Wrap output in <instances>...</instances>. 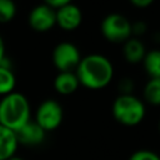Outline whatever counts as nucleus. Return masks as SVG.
I'll list each match as a JSON object with an SVG mask.
<instances>
[{
	"mask_svg": "<svg viewBox=\"0 0 160 160\" xmlns=\"http://www.w3.org/2000/svg\"><path fill=\"white\" fill-rule=\"evenodd\" d=\"M112 116L124 126H135L145 116V105L131 94H121L112 102Z\"/></svg>",
	"mask_w": 160,
	"mask_h": 160,
	"instance_id": "obj_3",
	"label": "nucleus"
},
{
	"mask_svg": "<svg viewBox=\"0 0 160 160\" xmlns=\"http://www.w3.org/2000/svg\"><path fill=\"white\" fill-rule=\"evenodd\" d=\"M129 1L136 8H148L154 2V0H129Z\"/></svg>",
	"mask_w": 160,
	"mask_h": 160,
	"instance_id": "obj_19",
	"label": "nucleus"
},
{
	"mask_svg": "<svg viewBox=\"0 0 160 160\" xmlns=\"http://www.w3.org/2000/svg\"><path fill=\"white\" fill-rule=\"evenodd\" d=\"M64 118V110L60 102L54 99L44 100L36 109L35 112V122L45 131H52L58 129Z\"/></svg>",
	"mask_w": 160,
	"mask_h": 160,
	"instance_id": "obj_5",
	"label": "nucleus"
},
{
	"mask_svg": "<svg viewBox=\"0 0 160 160\" xmlns=\"http://www.w3.org/2000/svg\"><path fill=\"white\" fill-rule=\"evenodd\" d=\"M70 2H72V0H44V4L52 8L54 10H56V9H59L64 5H68Z\"/></svg>",
	"mask_w": 160,
	"mask_h": 160,
	"instance_id": "obj_18",
	"label": "nucleus"
},
{
	"mask_svg": "<svg viewBox=\"0 0 160 160\" xmlns=\"http://www.w3.org/2000/svg\"><path fill=\"white\" fill-rule=\"evenodd\" d=\"M4 60H5V42L0 35V65L4 64Z\"/></svg>",
	"mask_w": 160,
	"mask_h": 160,
	"instance_id": "obj_20",
	"label": "nucleus"
},
{
	"mask_svg": "<svg viewBox=\"0 0 160 160\" xmlns=\"http://www.w3.org/2000/svg\"><path fill=\"white\" fill-rule=\"evenodd\" d=\"M46 132L34 121L29 120L25 125H22L19 130L15 131V136L18 140V144L25 145V146H36L40 145L45 139Z\"/></svg>",
	"mask_w": 160,
	"mask_h": 160,
	"instance_id": "obj_9",
	"label": "nucleus"
},
{
	"mask_svg": "<svg viewBox=\"0 0 160 160\" xmlns=\"http://www.w3.org/2000/svg\"><path fill=\"white\" fill-rule=\"evenodd\" d=\"M79 85L75 71H59L54 79V88L61 95H70L75 92Z\"/></svg>",
	"mask_w": 160,
	"mask_h": 160,
	"instance_id": "obj_10",
	"label": "nucleus"
},
{
	"mask_svg": "<svg viewBox=\"0 0 160 160\" xmlns=\"http://www.w3.org/2000/svg\"><path fill=\"white\" fill-rule=\"evenodd\" d=\"M144 99L154 106L160 104V79H150L146 82L144 88Z\"/></svg>",
	"mask_w": 160,
	"mask_h": 160,
	"instance_id": "obj_15",
	"label": "nucleus"
},
{
	"mask_svg": "<svg viewBox=\"0 0 160 160\" xmlns=\"http://www.w3.org/2000/svg\"><path fill=\"white\" fill-rule=\"evenodd\" d=\"M131 22L130 20L124 16L122 14L112 12L106 15L100 25V30L102 36L110 41V42H125L128 39L131 38L132 30H131Z\"/></svg>",
	"mask_w": 160,
	"mask_h": 160,
	"instance_id": "obj_4",
	"label": "nucleus"
},
{
	"mask_svg": "<svg viewBox=\"0 0 160 160\" xmlns=\"http://www.w3.org/2000/svg\"><path fill=\"white\" fill-rule=\"evenodd\" d=\"M75 74L80 85L91 90H99L108 86L112 80L114 66L106 56L90 54L80 59Z\"/></svg>",
	"mask_w": 160,
	"mask_h": 160,
	"instance_id": "obj_1",
	"label": "nucleus"
},
{
	"mask_svg": "<svg viewBox=\"0 0 160 160\" xmlns=\"http://www.w3.org/2000/svg\"><path fill=\"white\" fill-rule=\"evenodd\" d=\"M8 160H24V159H21V158H19V156H15V155H14V156H11V158L8 159Z\"/></svg>",
	"mask_w": 160,
	"mask_h": 160,
	"instance_id": "obj_21",
	"label": "nucleus"
},
{
	"mask_svg": "<svg viewBox=\"0 0 160 160\" xmlns=\"http://www.w3.org/2000/svg\"><path fill=\"white\" fill-rule=\"evenodd\" d=\"M145 46L144 44L136 39V38H130L124 42V58L130 64H138L141 62L144 55H145Z\"/></svg>",
	"mask_w": 160,
	"mask_h": 160,
	"instance_id": "obj_12",
	"label": "nucleus"
},
{
	"mask_svg": "<svg viewBox=\"0 0 160 160\" xmlns=\"http://www.w3.org/2000/svg\"><path fill=\"white\" fill-rule=\"evenodd\" d=\"M52 64L59 71H72L76 69L81 55L76 45L69 41L59 42L52 50Z\"/></svg>",
	"mask_w": 160,
	"mask_h": 160,
	"instance_id": "obj_6",
	"label": "nucleus"
},
{
	"mask_svg": "<svg viewBox=\"0 0 160 160\" xmlns=\"http://www.w3.org/2000/svg\"><path fill=\"white\" fill-rule=\"evenodd\" d=\"M145 72L150 79H160V51L150 50L145 52L141 60Z\"/></svg>",
	"mask_w": 160,
	"mask_h": 160,
	"instance_id": "obj_13",
	"label": "nucleus"
},
{
	"mask_svg": "<svg viewBox=\"0 0 160 160\" xmlns=\"http://www.w3.org/2000/svg\"><path fill=\"white\" fill-rule=\"evenodd\" d=\"M30 120V104L28 98L18 91L1 96L0 100V125L12 130H19Z\"/></svg>",
	"mask_w": 160,
	"mask_h": 160,
	"instance_id": "obj_2",
	"label": "nucleus"
},
{
	"mask_svg": "<svg viewBox=\"0 0 160 160\" xmlns=\"http://www.w3.org/2000/svg\"><path fill=\"white\" fill-rule=\"evenodd\" d=\"M82 22V12L80 8L72 2L55 10V25L65 31L78 29Z\"/></svg>",
	"mask_w": 160,
	"mask_h": 160,
	"instance_id": "obj_8",
	"label": "nucleus"
},
{
	"mask_svg": "<svg viewBox=\"0 0 160 160\" xmlns=\"http://www.w3.org/2000/svg\"><path fill=\"white\" fill-rule=\"evenodd\" d=\"M19 144L15 132L0 125V160H8L15 155Z\"/></svg>",
	"mask_w": 160,
	"mask_h": 160,
	"instance_id": "obj_11",
	"label": "nucleus"
},
{
	"mask_svg": "<svg viewBox=\"0 0 160 160\" xmlns=\"http://www.w3.org/2000/svg\"><path fill=\"white\" fill-rule=\"evenodd\" d=\"M28 21L32 30L46 32L55 26V10L45 4L36 5L29 12Z\"/></svg>",
	"mask_w": 160,
	"mask_h": 160,
	"instance_id": "obj_7",
	"label": "nucleus"
},
{
	"mask_svg": "<svg viewBox=\"0 0 160 160\" xmlns=\"http://www.w3.org/2000/svg\"><path fill=\"white\" fill-rule=\"evenodd\" d=\"M16 85V79L14 72L9 66L1 64L0 65V96L10 94L14 91Z\"/></svg>",
	"mask_w": 160,
	"mask_h": 160,
	"instance_id": "obj_14",
	"label": "nucleus"
},
{
	"mask_svg": "<svg viewBox=\"0 0 160 160\" xmlns=\"http://www.w3.org/2000/svg\"><path fill=\"white\" fill-rule=\"evenodd\" d=\"M16 15L14 0H0V24L10 22Z\"/></svg>",
	"mask_w": 160,
	"mask_h": 160,
	"instance_id": "obj_16",
	"label": "nucleus"
},
{
	"mask_svg": "<svg viewBox=\"0 0 160 160\" xmlns=\"http://www.w3.org/2000/svg\"><path fill=\"white\" fill-rule=\"evenodd\" d=\"M129 160H160L159 155L151 150H138L132 152L129 158Z\"/></svg>",
	"mask_w": 160,
	"mask_h": 160,
	"instance_id": "obj_17",
	"label": "nucleus"
}]
</instances>
